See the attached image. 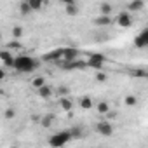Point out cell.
Masks as SVG:
<instances>
[{
    "label": "cell",
    "mask_w": 148,
    "mask_h": 148,
    "mask_svg": "<svg viewBox=\"0 0 148 148\" xmlns=\"http://www.w3.org/2000/svg\"><path fill=\"white\" fill-rule=\"evenodd\" d=\"M38 66V63L32 58V56H28V54H21V56H14V70L16 71H21V73H30V71H33L35 68Z\"/></svg>",
    "instance_id": "1"
},
{
    "label": "cell",
    "mask_w": 148,
    "mask_h": 148,
    "mask_svg": "<svg viewBox=\"0 0 148 148\" xmlns=\"http://www.w3.org/2000/svg\"><path fill=\"white\" fill-rule=\"evenodd\" d=\"M68 141H71V134H70L68 129H66V131H61V132H56V134H52V136L49 138L51 148H61V146H64Z\"/></svg>",
    "instance_id": "2"
},
{
    "label": "cell",
    "mask_w": 148,
    "mask_h": 148,
    "mask_svg": "<svg viewBox=\"0 0 148 148\" xmlns=\"http://www.w3.org/2000/svg\"><path fill=\"white\" fill-rule=\"evenodd\" d=\"M105 61H106V58H105L103 54H99V52H94V54H91V56H89V59L86 61V64H87L89 68L101 70V68H103V64H105Z\"/></svg>",
    "instance_id": "3"
},
{
    "label": "cell",
    "mask_w": 148,
    "mask_h": 148,
    "mask_svg": "<svg viewBox=\"0 0 148 148\" xmlns=\"http://www.w3.org/2000/svg\"><path fill=\"white\" fill-rule=\"evenodd\" d=\"M96 131H98L101 136L110 138V136L113 134V125H112L108 120H101V122H98V124H96Z\"/></svg>",
    "instance_id": "4"
},
{
    "label": "cell",
    "mask_w": 148,
    "mask_h": 148,
    "mask_svg": "<svg viewBox=\"0 0 148 148\" xmlns=\"http://www.w3.org/2000/svg\"><path fill=\"white\" fill-rule=\"evenodd\" d=\"M79 49L75 47H63V59L64 63H71V61H77L79 59Z\"/></svg>",
    "instance_id": "5"
},
{
    "label": "cell",
    "mask_w": 148,
    "mask_h": 148,
    "mask_svg": "<svg viewBox=\"0 0 148 148\" xmlns=\"http://www.w3.org/2000/svg\"><path fill=\"white\" fill-rule=\"evenodd\" d=\"M134 45H136L138 49H145V47L148 45V28H145L139 35L134 37Z\"/></svg>",
    "instance_id": "6"
},
{
    "label": "cell",
    "mask_w": 148,
    "mask_h": 148,
    "mask_svg": "<svg viewBox=\"0 0 148 148\" xmlns=\"http://www.w3.org/2000/svg\"><path fill=\"white\" fill-rule=\"evenodd\" d=\"M117 25H119L120 28H129V26L132 25V16H131L129 12H120V14H117Z\"/></svg>",
    "instance_id": "7"
},
{
    "label": "cell",
    "mask_w": 148,
    "mask_h": 148,
    "mask_svg": "<svg viewBox=\"0 0 148 148\" xmlns=\"http://www.w3.org/2000/svg\"><path fill=\"white\" fill-rule=\"evenodd\" d=\"M0 59H2V63H4L5 66H9V68L14 66V56H12V52L7 51V49L0 51Z\"/></svg>",
    "instance_id": "8"
},
{
    "label": "cell",
    "mask_w": 148,
    "mask_h": 148,
    "mask_svg": "<svg viewBox=\"0 0 148 148\" xmlns=\"http://www.w3.org/2000/svg\"><path fill=\"white\" fill-rule=\"evenodd\" d=\"M61 58H63V49H54V51L45 52V54L42 56L44 61H59Z\"/></svg>",
    "instance_id": "9"
},
{
    "label": "cell",
    "mask_w": 148,
    "mask_h": 148,
    "mask_svg": "<svg viewBox=\"0 0 148 148\" xmlns=\"http://www.w3.org/2000/svg\"><path fill=\"white\" fill-rule=\"evenodd\" d=\"M37 92H38V98H42V99H49V98L54 94V89H52L49 84H45V86H44V87H40Z\"/></svg>",
    "instance_id": "10"
},
{
    "label": "cell",
    "mask_w": 148,
    "mask_h": 148,
    "mask_svg": "<svg viewBox=\"0 0 148 148\" xmlns=\"http://www.w3.org/2000/svg\"><path fill=\"white\" fill-rule=\"evenodd\" d=\"M79 105H80V108H82V110H92L94 101H92V98H91V96H82Z\"/></svg>",
    "instance_id": "11"
},
{
    "label": "cell",
    "mask_w": 148,
    "mask_h": 148,
    "mask_svg": "<svg viewBox=\"0 0 148 148\" xmlns=\"http://www.w3.org/2000/svg\"><path fill=\"white\" fill-rule=\"evenodd\" d=\"M54 120H56V115H54V113H47V115H44V117L40 119V125L47 129V127H51V125L54 124Z\"/></svg>",
    "instance_id": "12"
},
{
    "label": "cell",
    "mask_w": 148,
    "mask_h": 148,
    "mask_svg": "<svg viewBox=\"0 0 148 148\" xmlns=\"http://www.w3.org/2000/svg\"><path fill=\"white\" fill-rule=\"evenodd\" d=\"M145 7V2H141V0H134V2H129L127 4V9H129V14L131 12H138Z\"/></svg>",
    "instance_id": "13"
},
{
    "label": "cell",
    "mask_w": 148,
    "mask_h": 148,
    "mask_svg": "<svg viewBox=\"0 0 148 148\" xmlns=\"http://www.w3.org/2000/svg\"><path fill=\"white\" fill-rule=\"evenodd\" d=\"M112 11H113V5L112 4H108V2L99 4V16H110Z\"/></svg>",
    "instance_id": "14"
},
{
    "label": "cell",
    "mask_w": 148,
    "mask_h": 148,
    "mask_svg": "<svg viewBox=\"0 0 148 148\" xmlns=\"http://www.w3.org/2000/svg\"><path fill=\"white\" fill-rule=\"evenodd\" d=\"M94 25L96 26H110L112 25V18L110 16H98L94 19Z\"/></svg>",
    "instance_id": "15"
},
{
    "label": "cell",
    "mask_w": 148,
    "mask_h": 148,
    "mask_svg": "<svg viewBox=\"0 0 148 148\" xmlns=\"http://www.w3.org/2000/svg\"><path fill=\"white\" fill-rule=\"evenodd\" d=\"M59 106L64 110V112H70L73 108V101L70 98H59Z\"/></svg>",
    "instance_id": "16"
},
{
    "label": "cell",
    "mask_w": 148,
    "mask_h": 148,
    "mask_svg": "<svg viewBox=\"0 0 148 148\" xmlns=\"http://www.w3.org/2000/svg\"><path fill=\"white\" fill-rule=\"evenodd\" d=\"M45 84H47V82H45V79H44V77H35V79L32 80V87H33V89H37V91H38L40 87H44Z\"/></svg>",
    "instance_id": "17"
},
{
    "label": "cell",
    "mask_w": 148,
    "mask_h": 148,
    "mask_svg": "<svg viewBox=\"0 0 148 148\" xmlns=\"http://www.w3.org/2000/svg\"><path fill=\"white\" fill-rule=\"evenodd\" d=\"M96 110H98V113L106 115V113L110 112V105H108L106 101H99V103H98V106H96Z\"/></svg>",
    "instance_id": "18"
},
{
    "label": "cell",
    "mask_w": 148,
    "mask_h": 148,
    "mask_svg": "<svg viewBox=\"0 0 148 148\" xmlns=\"http://www.w3.org/2000/svg\"><path fill=\"white\" fill-rule=\"evenodd\" d=\"M124 103H125L127 106H136V105H138V98H136L134 94H127V96L124 98Z\"/></svg>",
    "instance_id": "19"
},
{
    "label": "cell",
    "mask_w": 148,
    "mask_h": 148,
    "mask_svg": "<svg viewBox=\"0 0 148 148\" xmlns=\"http://www.w3.org/2000/svg\"><path fill=\"white\" fill-rule=\"evenodd\" d=\"M28 5H30V9H32V12H33V11H40L44 4L40 2V0H28Z\"/></svg>",
    "instance_id": "20"
},
{
    "label": "cell",
    "mask_w": 148,
    "mask_h": 148,
    "mask_svg": "<svg viewBox=\"0 0 148 148\" xmlns=\"http://www.w3.org/2000/svg\"><path fill=\"white\" fill-rule=\"evenodd\" d=\"M70 131V134H71V139H79L80 136H82V129L77 125V127H73V129H68Z\"/></svg>",
    "instance_id": "21"
},
{
    "label": "cell",
    "mask_w": 148,
    "mask_h": 148,
    "mask_svg": "<svg viewBox=\"0 0 148 148\" xmlns=\"http://www.w3.org/2000/svg\"><path fill=\"white\" fill-rule=\"evenodd\" d=\"M19 12H21L23 16H28V14L32 12V9H30L28 2H21V4H19Z\"/></svg>",
    "instance_id": "22"
},
{
    "label": "cell",
    "mask_w": 148,
    "mask_h": 148,
    "mask_svg": "<svg viewBox=\"0 0 148 148\" xmlns=\"http://www.w3.org/2000/svg\"><path fill=\"white\" fill-rule=\"evenodd\" d=\"M23 26H19V25H16L14 28H12V35H14V40H18V38H21L23 37Z\"/></svg>",
    "instance_id": "23"
},
{
    "label": "cell",
    "mask_w": 148,
    "mask_h": 148,
    "mask_svg": "<svg viewBox=\"0 0 148 148\" xmlns=\"http://www.w3.org/2000/svg\"><path fill=\"white\" fill-rule=\"evenodd\" d=\"M4 117H5L7 120H12V119L16 117V110H14V108H5V112H4Z\"/></svg>",
    "instance_id": "24"
},
{
    "label": "cell",
    "mask_w": 148,
    "mask_h": 148,
    "mask_svg": "<svg viewBox=\"0 0 148 148\" xmlns=\"http://www.w3.org/2000/svg\"><path fill=\"white\" fill-rule=\"evenodd\" d=\"M96 80L101 82V84H105V82L108 80V75H106L105 71H98V73H96Z\"/></svg>",
    "instance_id": "25"
},
{
    "label": "cell",
    "mask_w": 148,
    "mask_h": 148,
    "mask_svg": "<svg viewBox=\"0 0 148 148\" xmlns=\"http://www.w3.org/2000/svg\"><path fill=\"white\" fill-rule=\"evenodd\" d=\"M131 75L132 77H146L148 73H146V70H134V71H131Z\"/></svg>",
    "instance_id": "26"
},
{
    "label": "cell",
    "mask_w": 148,
    "mask_h": 148,
    "mask_svg": "<svg viewBox=\"0 0 148 148\" xmlns=\"http://www.w3.org/2000/svg\"><path fill=\"white\" fill-rule=\"evenodd\" d=\"M21 47V44L18 42V40H12V42H9L7 44V51H12V49H19Z\"/></svg>",
    "instance_id": "27"
},
{
    "label": "cell",
    "mask_w": 148,
    "mask_h": 148,
    "mask_svg": "<svg viewBox=\"0 0 148 148\" xmlns=\"http://www.w3.org/2000/svg\"><path fill=\"white\" fill-rule=\"evenodd\" d=\"M68 94H70L68 87H59V98H68Z\"/></svg>",
    "instance_id": "28"
},
{
    "label": "cell",
    "mask_w": 148,
    "mask_h": 148,
    "mask_svg": "<svg viewBox=\"0 0 148 148\" xmlns=\"http://www.w3.org/2000/svg\"><path fill=\"white\" fill-rule=\"evenodd\" d=\"M4 79H5V70L0 68V80H4Z\"/></svg>",
    "instance_id": "29"
},
{
    "label": "cell",
    "mask_w": 148,
    "mask_h": 148,
    "mask_svg": "<svg viewBox=\"0 0 148 148\" xmlns=\"http://www.w3.org/2000/svg\"><path fill=\"white\" fill-rule=\"evenodd\" d=\"M0 42H2V32H0Z\"/></svg>",
    "instance_id": "30"
},
{
    "label": "cell",
    "mask_w": 148,
    "mask_h": 148,
    "mask_svg": "<svg viewBox=\"0 0 148 148\" xmlns=\"http://www.w3.org/2000/svg\"><path fill=\"white\" fill-rule=\"evenodd\" d=\"M9 148H19V146H9Z\"/></svg>",
    "instance_id": "31"
}]
</instances>
